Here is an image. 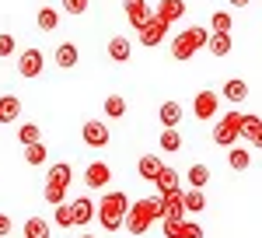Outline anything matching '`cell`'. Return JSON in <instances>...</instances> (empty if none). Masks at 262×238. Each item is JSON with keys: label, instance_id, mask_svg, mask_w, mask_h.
Segmentation results:
<instances>
[{"label": "cell", "instance_id": "obj_1", "mask_svg": "<svg viewBox=\"0 0 262 238\" xmlns=\"http://www.w3.org/2000/svg\"><path fill=\"white\" fill-rule=\"evenodd\" d=\"M164 217V203H161V196L158 200H137V203H133V207H129V214H126V224H122V228H126V231H129V235H147V231H150V224H154V221H161Z\"/></svg>", "mask_w": 262, "mask_h": 238}, {"label": "cell", "instance_id": "obj_2", "mask_svg": "<svg viewBox=\"0 0 262 238\" xmlns=\"http://www.w3.org/2000/svg\"><path fill=\"white\" fill-rule=\"evenodd\" d=\"M129 207H133V200L126 196V193H105L98 200V224L105 231H119L122 224H126Z\"/></svg>", "mask_w": 262, "mask_h": 238}, {"label": "cell", "instance_id": "obj_3", "mask_svg": "<svg viewBox=\"0 0 262 238\" xmlns=\"http://www.w3.org/2000/svg\"><path fill=\"white\" fill-rule=\"evenodd\" d=\"M206 42H210L206 28H200V25H196V28H185V32H179V35L171 39V56L179 60V63H185V60L196 56Z\"/></svg>", "mask_w": 262, "mask_h": 238}, {"label": "cell", "instance_id": "obj_4", "mask_svg": "<svg viewBox=\"0 0 262 238\" xmlns=\"http://www.w3.org/2000/svg\"><path fill=\"white\" fill-rule=\"evenodd\" d=\"M242 119L245 112H227V116L217 119V126H213V144H221V147H234L238 137H242Z\"/></svg>", "mask_w": 262, "mask_h": 238}, {"label": "cell", "instance_id": "obj_5", "mask_svg": "<svg viewBox=\"0 0 262 238\" xmlns=\"http://www.w3.org/2000/svg\"><path fill=\"white\" fill-rule=\"evenodd\" d=\"M168 28H171V25H168V21H164L161 14L154 11V14H150V21H147V25L140 28V42L147 46V49H154V46H161V42H164Z\"/></svg>", "mask_w": 262, "mask_h": 238}, {"label": "cell", "instance_id": "obj_6", "mask_svg": "<svg viewBox=\"0 0 262 238\" xmlns=\"http://www.w3.org/2000/svg\"><path fill=\"white\" fill-rule=\"evenodd\" d=\"M42 70H46V56H42V49H25L18 56V74L21 77H39Z\"/></svg>", "mask_w": 262, "mask_h": 238}, {"label": "cell", "instance_id": "obj_7", "mask_svg": "<svg viewBox=\"0 0 262 238\" xmlns=\"http://www.w3.org/2000/svg\"><path fill=\"white\" fill-rule=\"evenodd\" d=\"M81 137H84L88 147H105V144L112 140V133H108V126H105L101 119H88L81 126Z\"/></svg>", "mask_w": 262, "mask_h": 238}, {"label": "cell", "instance_id": "obj_8", "mask_svg": "<svg viewBox=\"0 0 262 238\" xmlns=\"http://www.w3.org/2000/svg\"><path fill=\"white\" fill-rule=\"evenodd\" d=\"M217 109H221V95H217V91L206 88V91L196 95V105H192L196 119H203V123H206V119H217Z\"/></svg>", "mask_w": 262, "mask_h": 238}, {"label": "cell", "instance_id": "obj_9", "mask_svg": "<svg viewBox=\"0 0 262 238\" xmlns=\"http://www.w3.org/2000/svg\"><path fill=\"white\" fill-rule=\"evenodd\" d=\"M108 182H112V168H108L105 161H91L88 172H84V186H91V189H105Z\"/></svg>", "mask_w": 262, "mask_h": 238}, {"label": "cell", "instance_id": "obj_10", "mask_svg": "<svg viewBox=\"0 0 262 238\" xmlns=\"http://www.w3.org/2000/svg\"><path fill=\"white\" fill-rule=\"evenodd\" d=\"M70 214H74V228H88V224L95 221V214H98V207H95L88 196H77L74 203H70Z\"/></svg>", "mask_w": 262, "mask_h": 238}, {"label": "cell", "instance_id": "obj_11", "mask_svg": "<svg viewBox=\"0 0 262 238\" xmlns=\"http://www.w3.org/2000/svg\"><path fill=\"white\" fill-rule=\"evenodd\" d=\"M126 18H129V25L140 32L143 25L150 21V7H147V0H126Z\"/></svg>", "mask_w": 262, "mask_h": 238}, {"label": "cell", "instance_id": "obj_12", "mask_svg": "<svg viewBox=\"0 0 262 238\" xmlns=\"http://www.w3.org/2000/svg\"><path fill=\"white\" fill-rule=\"evenodd\" d=\"M158 119H161L164 130H179L182 126V105L179 102H164L161 109H158Z\"/></svg>", "mask_w": 262, "mask_h": 238}, {"label": "cell", "instance_id": "obj_13", "mask_svg": "<svg viewBox=\"0 0 262 238\" xmlns=\"http://www.w3.org/2000/svg\"><path fill=\"white\" fill-rule=\"evenodd\" d=\"M77 60H81V53H77L74 42H60V46H56V67H60V70H74Z\"/></svg>", "mask_w": 262, "mask_h": 238}, {"label": "cell", "instance_id": "obj_14", "mask_svg": "<svg viewBox=\"0 0 262 238\" xmlns=\"http://www.w3.org/2000/svg\"><path fill=\"white\" fill-rule=\"evenodd\" d=\"M137 172H140V179H147V182H154V179L164 172V165L158 154H143L140 161H137Z\"/></svg>", "mask_w": 262, "mask_h": 238}, {"label": "cell", "instance_id": "obj_15", "mask_svg": "<svg viewBox=\"0 0 262 238\" xmlns=\"http://www.w3.org/2000/svg\"><path fill=\"white\" fill-rule=\"evenodd\" d=\"M206 49H210L213 56H227V53L234 49V39H231V32H210V42H206Z\"/></svg>", "mask_w": 262, "mask_h": 238}, {"label": "cell", "instance_id": "obj_16", "mask_svg": "<svg viewBox=\"0 0 262 238\" xmlns=\"http://www.w3.org/2000/svg\"><path fill=\"white\" fill-rule=\"evenodd\" d=\"M161 203H164V217L185 221V196H182V189H179V193H168V196H161Z\"/></svg>", "mask_w": 262, "mask_h": 238}, {"label": "cell", "instance_id": "obj_17", "mask_svg": "<svg viewBox=\"0 0 262 238\" xmlns=\"http://www.w3.org/2000/svg\"><path fill=\"white\" fill-rule=\"evenodd\" d=\"M158 14H161L168 25H175L179 18H185V0H161V4H158Z\"/></svg>", "mask_w": 262, "mask_h": 238}, {"label": "cell", "instance_id": "obj_18", "mask_svg": "<svg viewBox=\"0 0 262 238\" xmlns=\"http://www.w3.org/2000/svg\"><path fill=\"white\" fill-rule=\"evenodd\" d=\"M242 137H248L255 147H262V116H245L242 119Z\"/></svg>", "mask_w": 262, "mask_h": 238}, {"label": "cell", "instance_id": "obj_19", "mask_svg": "<svg viewBox=\"0 0 262 238\" xmlns=\"http://www.w3.org/2000/svg\"><path fill=\"white\" fill-rule=\"evenodd\" d=\"M18 116H21V98H14V95H4V98H0V123L7 126V123H14Z\"/></svg>", "mask_w": 262, "mask_h": 238}, {"label": "cell", "instance_id": "obj_20", "mask_svg": "<svg viewBox=\"0 0 262 238\" xmlns=\"http://www.w3.org/2000/svg\"><path fill=\"white\" fill-rule=\"evenodd\" d=\"M224 98L234 102V105H238V102H245V98H248V84H245L242 77H231L227 84H224Z\"/></svg>", "mask_w": 262, "mask_h": 238}, {"label": "cell", "instance_id": "obj_21", "mask_svg": "<svg viewBox=\"0 0 262 238\" xmlns=\"http://www.w3.org/2000/svg\"><path fill=\"white\" fill-rule=\"evenodd\" d=\"M46 182H56V186H70L74 182V168L67 165V161H56V165H49V179Z\"/></svg>", "mask_w": 262, "mask_h": 238}, {"label": "cell", "instance_id": "obj_22", "mask_svg": "<svg viewBox=\"0 0 262 238\" xmlns=\"http://www.w3.org/2000/svg\"><path fill=\"white\" fill-rule=\"evenodd\" d=\"M129 53H133V42H129V39L116 35V39L108 42V56L116 60V63H126V60H129Z\"/></svg>", "mask_w": 262, "mask_h": 238}, {"label": "cell", "instance_id": "obj_23", "mask_svg": "<svg viewBox=\"0 0 262 238\" xmlns=\"http://www.w3.org/2000/svg\"><path fill=\"white\" fill-rule=\"evenodd\" d=\"M154 182H158V193H161V196H168V193H179V172H175V168H164V172L154 179Z\"/></svg>", "mask_w": 262, "mask_h": 238}, {"label": "cell", "instance_id": "obj_24", "mask_svg": "<svg viewBox=\"0 0 262 238\" xmlns=\"http://www.w3.org/2000/svg\"><path fill=\"white\" fill-rule=\"evenodd\" d=\"M227 165H231L234 172H245V168L252 165V154H248L245 147H238V144H234V147H227Z\"/></svg>", "mask_w": 262, "mask_h": 238}, {"label": "cell", "instance_id": "obj_25", "mask_svg": "<svg viewBox=\"0 0 262 238\" xmlns=\"http://www.w3.org/2000/svg\"><path fill=\"white\" fill-rule=\"evenodd\" d=\"M185 182H189L192 189H206V182H210V168H206V165H192V168L185 172Z\"/></svg>", "mask_w": 262, "mask_h": 238}, {"label": "cell", "instance_id": "obj_26", "mask_svg": "<svg viewBox=\"0 0 262 238\" xmlns=\"http://www.w3.org/2000/svg\"><path fill=\"white\" fill-rule=\"evenodd\" d=\"M158 147H161L164 154H175L182 147V133L179 130H161V137H158Z\"/></svg>", "mask_w": 262, "mask_h": 238}, {"label": "cell", "instance_id": "obj_27", "mask_svg": "<svg viewBox=\"0 0 262 238\" xmlns=\"http://www.w3.org/2000/svg\"><path fill=\"white\" fill-rule=\"evenodd\" d=\"M18 140L25 144V147H32V144H42V126L39 123H25L18 130Z\"/></svg>", "mask_w": 262, "mask_h": 238}, {"label": "cell", "instance_id": "obj_28", "mask_svg": "<svg viewBox=\"0 0 262 238\" xmlns=\"http://www.w3.org/2000/svg\"><path fill=\"white\" fill-rule=\"evenodd\" d=\"M25 238H49V221L28 217L25 221Z\"/></svg>", "mask_w": 262, "mask_h": 238}, {"label": "cell", "instance_id": "obj_29", "mask_svg": "<svg viewBox=\"0 0 262 238\" xmlns=\"http://www.w3.org/2000/svg\"><path fill=\"white\" fill-rule=\"evenodd\" d=\"M42 196H46V203H49V207H60V203H67V186H56V182H46Z\"/></svg>", "mask_w": 262, "mask_h": 238}, {"label": "cell", "instance_id": "obj_30", "mask_svg": "<svg viewBox=\"0 0 262 238\" xmlns=\"http://www.w3.org/2000/svg\"><path fill=\"white\" fill-rule=\"evenodd\" d=\"M182 196H185V214H200V210H206L203 189H189V193H182Z\"/></svg>", "mask_w": 262, "mask_h": 238}, {"label": "cell", "instance_id": "obj_31", "mask_svg": "<svg viewBox=\"0 0 262 238\" xmlns=\"http://www.w3.org/2000/svg\"><path fill=\"white\" fill-rule=\"evenodd\" d=\"M210 28H213V32H231V28H234V14L213 11V14H210Z\"/></svg>", "mask_w": 262, "mask_h": 238}, {"label": "cell", "instance_id": "obj_32", "mask_svg": "<svg viewBox=\"0 0 262 238\" xmlns=\"http://www.w3.org/2000/svg\"><path fill=\"white\" fill-rule=\"evenodd\" d=\"M105 116H108V119H122V116H126V98L108 95V98H105Z\"/></svg>", "mask_w": 262, "mask_h": 238}, {"label": "cell", "instance_id": "obj_33", "mask_svg": "<svg viewBox=\"0 0 262 238\" xmlns=\"http://www.w3.org/2000/svg\"><path fill=\"white\" fill-rule=\"evenodd\" d=\"M56 25H60V11L42 7V11H39V28H42V32H56Z\"/></svg>", "mask_w": 262, "mask_h": 238}, {"label": "cell", "instance_id": "obj_34", "mask_svg": "<svg viewBox=\"0 0 262 238\" xmlns=\"http://www.w3.org/2000/svg\"><path fill=\"white\" fill-rule=\"evenodd\" d=\"M46 158H49L46 144H32V147H25V161H28V165H46Z\"/></svg>", "mask_w": 262, "mask_h": 238}, {"label": "cell", "instance_id": "obj_35", "mask_svg": "<svg viewBox=\"0 0 262 238\" xmlns=\"http://www.w3.org/2000/svg\"><path fill=\"white\" fill-rule=\"evenodd\" d=\"M53 221H56L60 228H74V214H70V207L60 203V207H56V214H53Z\"/></svg>", "mask_w": 262, "mask_h": 238}, {"label": "cell", "instance_id": "obj_36", "mask_svg": "<svg viewBox=\"0 0 262 238\" xmlns=\"http://www.w3.org/2000/svg\"><path fill=\"white\" fill-rule=\"evenodd\" d=\"M161 231H164V238H179L182 221L179 217H161Z\"/></svg>", "mask_w": 262, "mask_h": 238}, {"label": "cell", "instance_id": "obj_37", "mask_svg": "<svg viewBox=\"0 0 262 238\" xmlns=\"http://www.w3.org/2000/svg\"><path fill=\"white\" fill-rule=\"evenodd\" d=\"M18 49V42H14V35L11 32H0V56H11Z\"/></svg>", "mask_w": 262, "mask_h": 238}, {"label": "cell", "instance_id": "obj_38", "mask_svg": "<svg viewBox=\"0 0 262 238\" xmlns=\"http://www.w3.org/2000/svg\"><path fill=\"white\" fill-rule=\"evenodd\" d=\"M179 238H203V228L196 224V221H182V231Z\"/></svg>", "mask_w": 262, "mask_h": 238}, {"label": "cell", "instance_id": "obj_39", "mask_svg": "<svg viewBox=\"0 0 262 238\" xmlns=\"http://www.w3.org/2000/svg\"><path fill=\"white\" fill-rule=\"evenodd\" d=\"M60 4H63L67 14H84L88 11V0H60Z\"/></svg>", "mask_w": 262, "mask_h": 238}, {"label": "cell", "instance_id": "obj_40", "mask_svg": "<svg viewBox=\"0 0 262 238\" xmlns=\"http://www.w3.org/2000/svg\"><path fill=\"white\" fill-rule=\"evenodd\" d=\"M4 235H11V217L7 214H0V238Z\"/></svg>", "mask_w": 262, "mask_h": 238}, {"label": "cell", "instance_id": "obj_41", "mask_svg": "<svg viewBox=\"0 0 262 238\" xmlns=\"http://www.w3.org/2000/svg\"><path fill=\"white\" fill-rule=\"evenodd\" d=\"M227 4H231V7H248L252 0H227Z\"/></svg>", "mask_w": 262, "mask_h": 238}, {"label": "cell", "instance_id": "obj_42", "mask_svg": "<svg viewBox=\"0 0 262 238\" xmlns=\"http://www.w3.org/2000/svg\"><path fill=\"white\" fill-rule=\"evenodd\" d=\"M81 238H95V235H81Z\"/></svg>", "mask_w": 262, "mask_h": 238}]
</instances>
